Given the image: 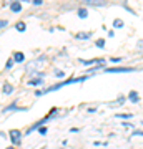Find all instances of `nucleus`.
Segmentation results:
<instances>
[{
  "label": "nucleus",
  "instance_id": "obj_8",
  "mask_svg": "<svg viewBox=\"0 0 143 149\" xmlns=\"http://www.w3.org/2000/svg\"><path fill=\"white\" fill-rule=\"evenodd\" d=\"M40 83H43V76H38L35 80H28V85H40Z\"/></svg>",
  "mask_w": 143,
  "mask_h": 149
},
{
  "label": "nucleus",
  "instance_id": "obj_9",
  "mask_svg": "<svg viewBox=\"0 0 143 149\" xmlns=\"http://www.w3.org/2000/svg\"><path fill=\"white\" fill-rule=\"evenodd\" d=\"M130 100H132L133 103H138V101H140V96H138L135 91H130Z\"/></svg>",
  "mask_w": 143,
  "mask_h": 149
},
{
  "label": "nucleus",
  "instance_id": "obj_20",
  "mask_svg": "<svg viewBox=\"0 0 143 149\" xmlns=\"http://www.w3.org/2000/svg\"><path fill=\"white\" fill-rule=\"evenodd\" d=\"M47 133V128H40V134H45Z\"/></svg>",
  "mask_w": 143,
  "mask_h": 149
},
{
  "label": "nucleus",
  "instance_id": "obj_6",
  "mask_svg": "<svg viewBox=\"0 0 143 149\" xmlns=\"http://www.w3.org/2000/svg\"><path fill=\"white\" fill-rule=\"evenodd\" d=\"M23 58H25V56H23V53H20V52H17L15 55H13V61H17V63H20V61H23Z\"/></svg>",
  "mask_w": 143,
  "mask_h": 149
},
{
  "label": "nucleus",
  "instance_id": "obj_21",
  "mask_svg": "<svg viewBox=\"0 0 143 149\" xmlns=\"http://www.w3.org/2000/svg\"><path fill=\"white\" fill-rule=\"evenodd\" d=\"M33 3H35V5H40V3H42V0H33Z\"/></svg>",
  "mask_w": 143,
  "mask_h": 149
},
{
  "label": "nucleus",
  "instance_id": "obj_2",
  "mask_svg": "<svg viewBox=\"0 0 143 149\" xmlns=\"http://www.w3.org/2000/svg\"><path fill=\"white\" fill-rule=\"evenodd\" d=\"M82 3H85V5H92V7H101V5H106L108 0H82Z\"/></svg>",
  "mask_w": 143,
  "mask_h": 149
},
{
  "label": "nucleus",
  "instance_id": "obj_15",
  "mask_svg": "<svg viewBox=\"0 0 143 149\" xmlns=\"http://www.w3.org/2000/svg\"><path fill=\"white\" fill-rule=\"evenodd\" d=\"M5 66H7V70H8V68H12V66H13V60H8Z\"/></svg>",
  "mask_w": 143,
  "mask_h": 149
},
{
  "label": "nucleus",
  "instance_id": "obj_4",
  "mask_svg": "<svg viewBox=\"0 0 143 149\" xmlns=\"http://www.w3.org/2000/svg\"><path fill=\"white\" fill-rule=\"evenodd\" d=\"M128 71H133L132 68H108L106 73H128Z\"/></svg>",
  "mask_w": 143,
  "mask_h": 149
},
{
  "label": "nucleus",
  "instance_id": "obj_13",
  "mask_svg": "<svg viewBox=\"0 0 143 149\" xmlns=\"http://www.w3.org/2000/svg\"><path fill=\"white\" fill-rule=\"evenodd\" d=\"M115 27H117V28H122L123 27V22L120 20V18H117V20H115Z\"/></svg>",
  "mask_w": 143,
  "mask_h": 149
},
{
  "label": "nucleus",
  "instance_id": "obj_18",
  "mask_svg": "<svg viewBox=\"0 0 143 149\" xmlns=\"http://www.w3.org/2000/svg\"><path fill=\"white\" fill-rule=\"evenodd\" d=\"M5 25H7V20H2V22H0V28H4Z\"/></svg>",
  "mask_w": 143,
  "mask_h": 149
},
{
  "label": "nucleus",
  "instance_id": "obj_14",
  "mask_svg": "<svg viewBox=\"0 0 143 149\" xmlns=\"http://www.w3.org/2000/svg\"><path fill=\"white\" fill-rule=\"evenodd\" d=\"M97 47L103 48V47H105V40H98V42H97Z\"/></svg>",
  "mask_w": 143,
  "mask_h": 149
},
{
  "label": "nucleus",
  "instance_id": "obj_19",
  "mask_svg": "<svg viewBox=\"0 0 143 149\" xmlns=\"http://www.w3.org/2000/svg\"><path fill=\"white\" fill-rule=\"evenodd\" d=\"M55 74H57L58 78H62V76H63V71H55Z\"/></svg>",
  "mask_w": 143,
  "mask_h": 149
},
{
  "label": "nucleus",
  "instance_id": "obj_12",
  "mask_svg": "<svg viewBox=\"0 0 143 149\" xmlns=\"http://www.w3.org/2000/svg\"><path fill=\"white\" fill-rule=\"evenodd\" d=\"M17 30H18V32H25V23H23V22H18V23H17Z\"/></svg>",
  "mask_w": 143,
  "mask_h": 149
},
{
  "label": "nucleus",
  "instance_id": "obj_3",
  "mask_svg": "<svg viewBox=\"0 0 143 149\" xmlns=\"http://www.w3.org/2000/svg\"><path fill=\"white\" fill-rule=\"evenodd\" d=\"M10 138H12V143H13V144H20L22 133L18 131V129H12V131H10Z\"/></svg>",
  "mask_w": 143,
  "mask_h": 149
},
{
  "label": "nucleus",
  "instance_id": "obj_10",
  "mask_svg": "<svg viewBox=\"0 0 143 149\" xmlns=\"http://www.w3.org/2000/svg\"><path fill=\"white\" fill-rule=\"evenodd\" d=\"M97 61H98V63H103V60H82V63L83 65H92V63H97Z\"/></svg>",
  "mask_w": 143,
  "mask_h": 149
},
{
  "label": "nucleus",
  "instance_id": "obj_5",
  "mask_svg": "<svg viewBox=\"0 0 143 149\" xmlns=\"http://www.w3.org/2000/svg\"><path fill=\"white\" fill-rule=\"evenodd\" d=\"M10 10L15 12V13H17V12H20V10H22L20 2H12V3H10Z\"/></svg>",
  "mask_w": 143,
  "mask_h": 149
},
{
  "label": "nucleus",
  "instance_id": "obj_1",
  "mask_svg": "<svg viewBox=\"0 0 143 149\" xmlns=\"http://www.w3.org/2000/svg\"><path fill=\"white\" fill-rule=\"evenodd\" d=\"M45 63H47V56H38L37 60L30 61L28 70H30V71H38L40 68H43V65H45Z\"/></svg>",
  "mask_w": 143,
  "mask_h": 149
},
{
  "label": "nucleus",
  "instance_id": "obj_11",
  "mask_svg": "<svg viewBox=\"0 0 143 149\" xmlns=\"http://www.w3.org/2000/svg\"><path fill=\"white\" fill-rule=\"evenodd\" d=\"M87 15H88V12L85 10V8H80V10H78V17H80V18H87Z\"/></svg>",
  "mask_w": 143,
  "mask_h": 149
},
{
  "label": "nucleus",
  "instance_id": "obj_7",
  "mask_svg": "<svg viewBox=\"0 0 143 149\" xmlns=\"http://www.w3.org/2000/svg\"><path fill=\"white\" fill-rule=\"evenodd\" d=\"M12 91H13V86H12L10 83H4V93H5V95H10Z\"/></svg>",
  "mask_w": 143,
  "mask_h": 149
},
{
  "label": "nucleus",
  "instance_id": "obj_16",
  "mask_svg": "<svg viewBox=\"0 0 143 149\" xmlns=\"http://www.w3.org/2000/svg\"><path fill=\"white\" fill-rule=\"evenodd\" d=\"M117 118H122V119H127V118H132V114H118Z\"/></svg>",
  "mask_w": 143,
  "mask_h": 149
},
{
  "label": "nucleus",
  "instance_id": "obj_22",
  "mask_svg": "<svg viewBox=\"0 0 143 149\" xmlns=\"http://www.w3.org/2000/svg\"><path fill=\"white\" fill-rule=\"evenodd\" d=\"M7 149H15V148H7Z\"/></svg>",
  "mask_w": 143,
  "mask_h": 149
},
{
  "label": "nucleus",
  "instance_id": "obj_17",
  "mask_svg": "<svg viewBox=\"0 0 143 149\" xmlns=\"http://www.w3.org/2000/svg\"><path fill=\"white\" fill-rule=\"evenodd\" d=\"M88 35H90V33H80V35H77V37L78 38H87Z\"/></svg>",
  "mask_w": 143,
  "mask_h": 149
}]
</instances>
